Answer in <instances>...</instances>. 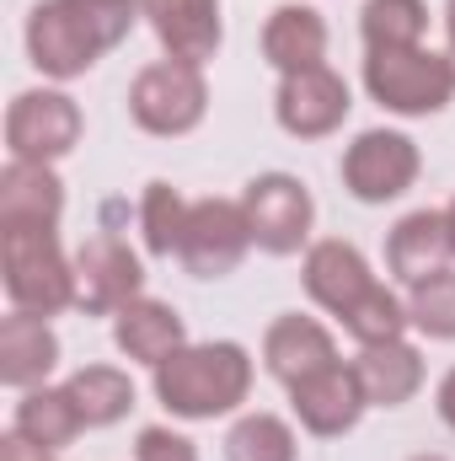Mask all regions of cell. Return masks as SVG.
I'll return each instance as SVG.
<instances>
[{"label":"cell","instance_id":"6da1fadb","mask_svg":"<svg viewBox=\"0 0 455 461\" xmlns=\"http://www.w3.org/2000/svg\"><path fill=\"white\" fill-rule=\"evenodd\" d=\"M139 0H38L27 11L22 43L43 81L65 86L86 76L108 49H118L139 27Z\"/></svg>","mask_w":455,"mask_h":461},{"label":"cell","instance_id":"7a4b0ae2","mask_svg":"<svg viewBox=\"0 0 455 461\" xmlns=\"http://www.w3.org/2000/svg\"><path fill=\"white\" fill-rule=\"evenodd\" d=\"M156 402L183 419V424H215L241 413L252 397V354L236 339H210V344H183L166 365L150 370Z\"/></svg>","mask_w":455,"mask_h":461},{"label":"cell","instance_id":"3957f363","mask_svg":"<svg viewBox=\"0 0 455 461\" xmlns=\"http://www.w3.org/2000/svg\"><path fill=\"white\" fill-rule=\"evenodd\" d=\"M0 285L16 312L59 317L76 306V258L54 226H0Z\"/></svg>","mask_w":455,"mask_h":461},{"label":"cell","instance_id":"277c9868","mask_svg":"<svg viewBox=\"0 0 455 461\" xmlns=\"http://www.w3.org/2000/svg\"><path fill=\"white\" fill-rule=\"evenodd\" d=\"M364 92L397 118H434L455 103V59L440 49H391L364 54Z\"/></svg>","mask_w":455,"mask_h":461},{"label":"cell","instance_id":"5b68a950","mask_svg":"<svg viewBox=\"0 0 455 461\" xmlns=\"http://www.w3.org/2000/svg\"><path fill=\"white\" fill-rule=\"evenodd\" d=\"M210 113V81L204 65L188 59H150L134 81H129V118L134 129L156 134V140H177L193 134Z\"/></svg>","mask_w":455,"mask_h":461},{"label":"cell","instance_id":"8992f818","mask_svg":"<svg viewBox=\"0 0 455 461\" xmlns=\"http://www.w3.org/2000/svg\"><path fill=\"white\" fill-rule=\"evenodd\" d=\"M81 103L65 86H27L5 108V161H65L81 145Z\"/></svg>","mask_w":455,"mask_h":461},{"label":"cell","instance_id":"52a82bcc","mask_svg":"<svg viewBox=\"0 0 455 461\" xmlns=\"http://www.w3.org/2000/svg\"><path fill=\"white\" fill-rule=\"evenodd\" d=\"M246 226H252V247L268 258H295L311 247V226H317V199L295 172H257L241 194Z\"/></svg>","mask_w":455,"mask_h":461},{"label":"cell","instance_id":"ba28073f","mask_svg":"<svg viewBox=\"0 0 455 461\" xmlns=\"http://www.w3.org/2000/svg\"><path fill=\"white\" fill-rule=\"evenodd\" d=\"M338 172H343V188L359 204H391L418 183L424 156H418V140L402 134V129H364L343 150Z\"/></svg>","mask_w":455,"mask_h":461},{"label":"cell","instance_id":"9c48e42d","mask_svg":"<svg viewBox=\"0 0 455 461\" xmlns=\"http://www.w3.org/2000/svg\"><path fill=\"white\" fill-rule=\"evenodd\" d=\"M139 295H145V263H139V252L123 236H113V230L86 236L81 252H76V306L86 317H118Z\"/></svg>","mask_w":455,"mask_h":461},{"label":"cell","instance_id":"30bf717a","mask_svg":"<svg viewBox=\"0 0 455 461\" xmlns=\"http://www.w3.org/2000/svg\"><path fill=\"white\" fill-rule=\"evenodd\" d=\"M246 252H252V226H246L241 199H193L177 263L193 279H226L241 268Z\"/></svg>","mask_w":455,"mask_h":461},{"label":"cell","instance_id":"8fae6325","mask_svg":"<svg viewBox=\"0 0 455 461\" xmlns=\"http://www.w3.org/2000/svg\"><path fill=\"white\" fill-rule=\"evenodd\" d=\"M353 113V92L333 65H311V70H295V76H279V92H273V118L284 134L295 140H327L338 134Z\"/></svg>","mask_w":455,"mask_h":461},{"label":"cell","instance_id":"7c38bea8","mask_svg":"<svg viewBox=\"0 0 455 461\" xmlns=\"http://www.w3.org/2000/svg\"><path fill=\"white\" fill-rule=\"evenodd\" d=\"M290 413H295V424H300L306 435H317V440L348 435V429L370 413V397H364V381H359L353 359H338V365H327V370L295 381V386H290Z\"/></svg>","mask_w":455,"mask_h":461},{"label":"cell","instance_id":"4fadbf2b","mask_svg":"<svg viewBox=\"0 0 455 461\" xmlns=\"http://www.w3.org/2000/svg\"><path fill=\"white\" fill-rule=\"evenodd\" d=\"M150 32L161 38L166 59H188V65H210L226 43V22H220V0H139Z\"/></svg>","mask_w":455,"mask_h":461},{"label":"cell","instance_id":"5bb4252c","mask_svg":"<svg viewBox=\"0 0 455 461\" xmlns=\"http://www.w3.org/2000/svg\"><path fill=\"white\" fill-rule=\"evenodd\" d=\"M300 279H306V295H311L327 317H343V312L375 285V268H370V258H364L353 241H343V236H322V241L306 247V258H300Z\"/></svg>","mask_w":455,"mask_h":461},{"label":"cell","instance_id":"9a60e30c","mask_svg":"<svg viewBox=\"0 0 455 461\" xmlns=\"http://www.w3.org/2000/svg\"><path fill=\"white\" fill-rule=\"evenodd\" d=\"M327 365H338V339H333L317 317L284 312V317L268 322V333H263V370H268L284 392H290L295 381L327 370Z\"/></svg>","mask_w":455,"mask_h":461},{"label":"cell","instance_id":"2e32d148","mask_svg":"<svg viewBox=\"0 0 455 461\" xmlns=\"http://www.w3.org/2000/svg\"><path fill=\"white\" fill-rule=\"evenodd\" d=\"M54 365H59V333H54V322L11 306L0 317V386H11V392L49 386Z\"/></svg>","mask_w":455,"mask_h":461},{"label":"cell","instance_id":"e0dca14e","mask_svg":"<svg viewBox=\"0 0 455 461\" xmlns=\"http://www.w3.org/2000/svg\"><path fill=\"white\" fill-rule=\"evenodd\" d=\"M451 263L455 252H451V230H445V210H413L386 236V268L402 290L424 285L429 274H445Z\"/></svg>","mask_w":455,"mask_h":461},{"label":"cell","instance_id":"ac0fdd59","mask_svg":"<svg viewBox=\"0 0 455 461\" xmlns=\"http://www.w3.org/2000/svg\"><path fill=\"white\" fill-rule=\"evenodd\" d=\"M113 344H118L123 359L156 370V365H166L177 348L188 344V328H183V317H177L172 301L139 295V301H129V306L113 317Z\"/></svg>","mask_w":455,"mask_h":461},{"label":"cell","instance_id":"d6986e66","mask_svg":"<svg viewBox=\"0 0 455 461\" xmlns=\"http://www.w3.org/2000/svg\"><path fill=\"white\" fill-rule=\"evenodd\" d=\"M263 59L279 76L327 65V22H322V11L317 5H300V0L273 5L268 22H263Z\"/></svg>","mask_w":455,"mask_h":461},{"label":"cell","instance_id":"ffe728a7","mask_svg":"<svg viewBox=\"0 0 455 461\" xmlns=\"http://www.w3.org/2000/svg\"><path fill=\"white\" fill-rule=\"evenodd\" d=\"M65 221V183L43 161L0 167V226H54Z\"/></svg>","mask_w":455,"mask_h":461},{"label":"cell","instance_id":"44dd1931","mask_svg":"<svg viewBox=\"0 0 455 461\" xmlns=\"http://www.w3.org/2000/svg\"><path fill=\"white\" fill-rule=\"evenodd\" d=\"M353 370H359V381H364L370 408H402V402H413V397L424 392V375H429V370H424V354L407 344V339L359 348Z\"/></svg>","mask_w":455,"mask_h":461},{"label":"cell","instance_id":"7402d4cb","mask_svg":"<svg viewBox=\"0 0 455 461\" xmlns=\"http://www.w3.org/2000/svg\"><path fill=\"white\" fill-rule=\"evenodd\" d=\"M11 429L32 446H43L49 456H59L65 446H76V435L86 429L81 408L70 402L65 386H32V392H16V408H11Z\"/></svg>","mask_w":455,"mask_h":461},{"label":"cell","instance_id":"603a6c76","mask_svg":"<svg viewBox=\"0 0 455 461\" xmlns=\"http://www.w3.org/2000/svg\"><path fill=\"white\" fill-rule=\"evenodd\" d=\"M65 392H70V402L81 408L86 429H108V424H118V419L134 413V381H129V370H118V365H81V370L65 381Z\"/></svg>","mask_w":455,"mask_h":461},{"label":"cell","instance_id":"cb8c5ba5","mask_svg":"<svg viewBox=\"0 0 455 461\" xmlns=\"http://www.w3.org/2000/svg\"><path fill=\"white\" fill-rule=\"evenodd\" d=\"M338 322H343V333H348L359 348L397 344V339H407V328H413V317H407V295H397L386 279H375V285L343 312Z\"/></svg>","mask_w":455,"mask_h":461},{"label":"cell","instance_id":"d4e9b609","mask_svg":"<svg viewBox=\"0 0 455 461\" xmlns=\"http://www.w3.org/2000/svg\"><path fill=\"white\" fill-rule=\"evenodd\" d=\"M424 32H429V5H424V0H364V11H359L364 54L418 49Z\"/></svg>","mask_w":455,"mask_h":461},{"label":"cell","instance_id":"484cf974","mask_svg":"<svg viewBox=\"0 0 455 461\" xmlns=\"http://www.w3.org/2000/svg\"><path fill=\"white\" fill-rule=\"evenodd\" d=\"M226 461H300L295 424L279 419V413H268V408L241 413L226 429Z\"/></svg>","mask_w":455,"mask_h":461},{"label":"cell","instance_id":"4316f807","mask_svg":"<svg viewBox=\"0 0 455 461\" xmlns=\"http://www.w3.org/2000/svg\"><path fill=\"white\" fill-rule=\"evenodd\" d=\"M188 199L172 183H145L139 194V236L150 258H177L183 252V230H188Z\"/></svg>","mask_w":455,"mask_h":461},{"label":"cell","instance_id":"83f0119b","mask_svg":"<svg viewBox=\"0 0 455 461\" xmlns=\"http://www.w3.org/2000/svg\"><path fill=\"white\" fill-rule=\"evenodd\" d=\"M407 317L424 339L434 344H455V268L429 274L424 285L407 290Z\"/></svg>","mask_w":455,"mask_h":461},{"label":"cell","instance_id":"f1b7e54d","mask_svg":"<svg viewBox=\"0 0 455 461\" xmlns=\"http://www.w3.org/2000/svg\"><path fill=\"white\" fill-rule=\"evenodd\" d=\"M134 461H199V446L172 424H145L134 435Z\"/></svg>","mask_w":455,"mask_h":461},{"label":"cell","instance_id":"f546056e","mask_svg":"<svg viewBox=\"0 0 455 461\" xmlns=\"http://www.w3.org/2000/svg\"><path fill=\"white\" fill-rule=\"evenodd\" d=\"M0 461H54L43 446H32V440H22L16 429H5L0 435Z\"/></svg>","mask_w":455,"mask_h":461},{"label":"cell","instance_id":"4dcf8cb0","mask_svg":"<svg viewBox=\"0 0 455 461\" xmlns=\"http://www.w3.org/2000/svg\"><path fill=\"white\" fill-rule=\"evenodd\" d=\"M434 408H440V419H445V429H455V365L445 370V381L434 386Z\"/></svg>","mask_w":455,"mask_h":461},{"label":"cell","instance_id":"1f68e13d","mask_svg":"<svg viewBox=\"0 0 455 461\" xmlns=\"http://www.w3.org/2000/svg\"><path fill=\"white\" fill-rule=\"evenodd\" d=\"M445 38H451V54H455V0H445Z\"/></svg>","mask_w":455,"mask_h":461},{"label":"cell","instance_id":"d6a6232c","mask_svg":"<svg viewBox=\"0 0 455 461\" xmlns=\"http://www.w3.org/2000/svg\"><path fill=\"white\" fill-rule=\"evenodd\" d=\"M445 230H451V252H455V199L445 204Z\"/></svg>","mask_w":455,"mask_h":461},{"label":"cell","instance_id":"836d02e7","mask_svg":"<svg viewBox=\"0 0 455 461\" xmlns=\"http://www.w3.org/2000/svg\"><path fill=\"white\" fill-rule=\"evenodd\" d=\"M413 461H445V456H413Z\"/></svg>","mask_w":455,"mask_h":461},{"label":"cell","instance_id":"e575fe53","mask_svg":"<svg viewBox=\"0 0 455 461\" xmlns=\"http://www.w3.org/2000/svg\"><path fill=\"white\" fill-rule=\"evenodd\" d=\"M451 59H455V54H451Z\"/></svg>","mask_w":455,"mask_h":461}]
</instances>
